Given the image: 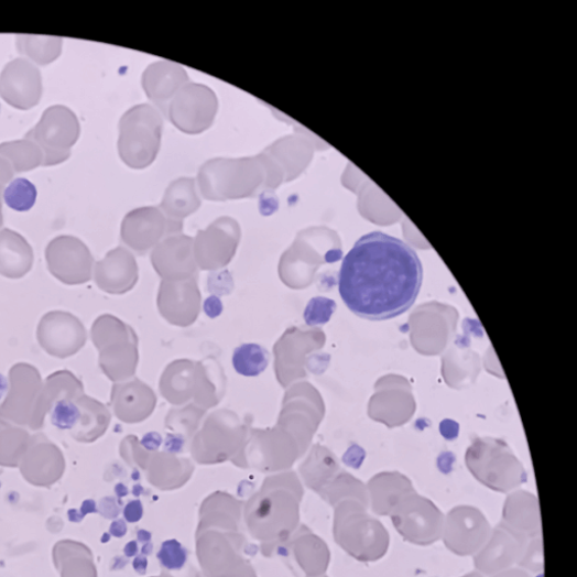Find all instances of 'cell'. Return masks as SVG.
Returning a JSON list of instances; mask_svg holds the SVG:
<instances>
[{"label":"cell","mask_w":577,"mask_h":577,"mask_svg":"<svg viewBox=\"0 0 577 577\" xmlns=\"http://www.w3.org/2000/svg\"><path fill=\"white\" fill-rule=\"evenodd\" d=\"M336 304L334 301L325 297H315L309 301L304 318L308 326L323 325L329 322L334 314Z\"/></svg>","instance_id":"cell-31"},{"label":"cell","mask_w":577,"mask_h":577,"mask_svg":"<svg viewBox=\"0 0 577 577\" xmlns=\"http://www.w3.org/2000/svg\"><path fill=\"white\" fill-rule=\"evenodd\" d=\"M466 464L479 483L499 493H509L527 479L521 462L501 440H476L467 450Z\"/></svg>","instance_id":"cell-5"},{"label":"cell","mask_w":577,"mask_h":577,"mask_svg":"<svg viewBox=\"0 0 577 577\" xmlns=\"http://www.w3.org/2000/svg\"><path fill=\"white\" fill-rule=\"evenodd\" d=\"M334 535L336 542L360 562H377L390 548L387 527L356 501L342 502L336 509Z\"/></svg>","instance_id":"cell-3"},{"label":"cell","mask_w":577,"mask_h":577,"mask_svg":"<svg viewBox=\"0 0 577 577\" xmlns=\"http://www.w3.org/2000/svg\"><path fill=\"white\" fill-rule=\"evenodd\" d=\"M7 391H8L7 379L2 374H0V400L3 399Z\"/></svg>","instance_id":"cell-43"},{"label":"cell","mask_w":577,"mask_h":577,"mask_svg":"<svg viewBox=\"0 0 577 577\" xmlns=\"http://www.w3.org/2000/svg\"><path fill=\"white\" fill-rule=\"evenodd\" d=\"M15 175L12 164L3 156H0V184H8Z\"/></svg>","instance_id":"cell-35"},{"label":"cell","mask_w":577,"mask_h":577,"mask_svg":"<svg viewBox=\"0 0 577 577\" xmlns=\"http://www.w3.org/2000/svg\"><path fill=\"white\" fill-rule=\"evenodd\" d=\"M0 156L12 164L15 173L30 172L43 164L37 144L26 138L0 143Z\"/></svg>","instance_id":"cell-26"},{"label":"cell","mask_w":577,"mask_h":577,"mask_svg":"<svg viewBox=\"0 0 577 577\" xmlns=\"http://www.w3.org/2000/svg\"><path fill=\"white\" fill-rule=\"evenodd\" d=\"M157 558L168 570H179L187 562V551L179 542L172 540L163 543Z\"/></svg>","instance_id":"cell-32"},{"label":"cell","mask_w":577,"mask_h":577,"mask_svg":"<svg viewBox=\"0 0 577 577\" xmlns=\"http://www.w3.org/2000/svg\"><path fill=\"white\" fill-rule=\"evenodd\" d=\"M149 559L144 555H139L133 560V568L140 575H144L148 571Z\"/></svg>","instance_id":"cell-38"},{"label":"cell","mask_w":577,"mask_h":577,"mask_svg":"<svg viewBox=\"0 0 577 577\" xmlns=\"http://www.w3.org/2000/svg\"><path fill=\"white\" fill-rule=\"evenodd\" d=\"M65 459L61 449L42 433L31 437L23 456L22 471L32 482H52L61 477Z\"/></svg>","instance_id":"cell-17"},{"label":"cell","mask_w":577,"mask_h":577,"mask_svg":"<svg viewBox=\"0 0 577 577\" xmlns=\"http://www.w3.org/2000/svg\"><path fill=\"white\" fill-rule=\"evenodd\" d=\"M80 135L77 116L67 107L46 109L39 123L25 138L37 144L43 154L42 166H55L66 162Z\"/></svg>","instance_id":"cell-6"},{"label":"cell","mask_w":577,"mask_h":577,"mask_svg":"<svg viewBox=\"0 0 577 577\" xmlns=\"http://www.w3.org/2000/svg\"><path fill=\"white\" fill-rule=\"evenodd\" d=\"M527 541L511 531L502 522L476 555L473 564L480 574L492 576L512 568L520 560Z\"/></svg>","instance_id":"cell-16"},{"label":"cell","mask_w":577,"mask_h":577,"mask_svg":"<svg viewBox=\"0 0 577 577\" xmlns=\"http://www.w3.org/2000/svg\"><path fill=\"white\" fill-rule=\"evenodd\" d=\"M63 39L32 34H18V52L32 64L40 66L51 65L56 62L63 52Z\"/></svg>","instance_id":"cell-25"},{"label":"cell","mask_w":577,"mask_h":577,"mask_svg":"<svg viewBox=\"0 0 577 577\" xmlns=\"http://www.w3.org/2000/svg\"><path fill=\"white\" fill-rule=\"evenodd\" d=\"M187 83L189 78L186 70L178 64L167 61L152 64L142 75V87L149 99L165 115L176 92Z\"/></svg>","instance_id":"cell-19"},{"label":"cell","mask_w":577,"mask_h":577,"mask_svg":"<svg viewBox=\"0 0 577 577\" xmlns=\"http://www.w3.org/2000/svg\"><path fill=\"white\" fill-rule=\"evenodd\" d=\"M33 262V249L21 233L9 228L0 230V275L22 279L32 270Z\"/></svg>","instance_id":"cell-21"},{"label":"cell","mask_w":577,"mask_h":577,"mask_svg":"<svg viewBox=\"0 0 577 577\" xmlns=\"http://www.w3.org/2000/svg\"><path fill=\"white\" fill-rule=\"evenodd\" d=\"M40 347L50 356L68 359L77 355L86 344V330L81 322L68 312L45 314L36 329Z\"/></svg>","instance_id":"cell-12"},{"label":"cell","mask_w":577,"mask_h":577,"mask_svg":"<svg viewBox=\"0 0 577 577\" xmlns=\"http://www.w3.org/2000/svg\"><path fill=\"white\" fill-rule=\"evenodd\" d=\"M518 565L520 568L533 573L544 570V544L542 537L527 541Z\"/></svg>","instance_id":"cell-30"},{"label":"cell","mask_w":577,"mask_h":577,"mask_svg":"<svg viewBox=\"0 0 577 577\" xmlns=\"http://www.w3.org/2000/svg\"><path fill=\"white\" fill-rule=\"evenodd\" d=\"M30 439L26 429L0 420V465L17 466L23 458Z\"/></svg>","instance_id":"cell-27"},{"label":"cell","mask_w":577,"mask_h":577,"mask_svg":"<svg viewBox=\"0 0 577 577\" xmlns=\"http://www.w3.org/2000/svg\"><path fill=\"white\" fill-rule=\"evenodd\" d=\"M202 195L211 202L255 197L270 188V174L262 154L244 159H214L205 163L198 175Z\"/></svg>","instance_id":"cell-2"},{"label":"cell","mask_w":577,"mask_h":577,"mask_svg":"<svg viewBox=\"0 0 577 577\" xmlns=\"http://www.w3.org/2000/svg\"><path fill=\"white\" fill-rule=\"evenodd\" d=\"M163 118L150 105H140L127 111L119 123L118 150L122 162L131 168L151 166L161 149Z\"/></svg>","instance_id":"cell-4"},{"label":"cell","mask_w":577,"mask_h":577,"mask_svg":"<svg viewBox=\"0 0 577 577\" xmlns=\"http://www.w3.org/2000/svg\"><path fill=\"white\" fill-rule=\"evenodd\" d=\"M218 107L217 96L211 88L187 83L174 96L166 116L182 132L199 134L213 126Z\"/></svg>","instance_id":"cell-9"},{"label":"cell","mask_w":577,"mask_h":577,"mask_svg":"<svg viewBox=\"0 0 577 577\" xmlns=\"http://www.w3.org/2000/svg\"><path fill=\"white\" fill-rule=\"evenodd\" d=\"M53 425L79 443H91L105 429L101 405L84 394L70 395L56 402L50 413Z\"/></svg>","instance_id":"cell-11"},{"label":"cell","mask_w":577,"mask_h":577,"mask_svg":"<svg viewBox=\"0 0 577 577\" xmlns=\"http://www.w3.org/2000/svg\"><path fill=\"white\" fill-rule=\"evenodd\" d=\"M270 173L271 189L296 179L313 157L311 143L298 134L280 138L262 152Z\"/></svg>","instance_id":"cell-14"},{"label":"cell","mask_w":577,"mask_h":577,"mask_svg":"<svg viewBox=\"0 0 577 577\" xmlns=\"http://www.w3.org/2000/svg\"><path fill=\"white\" fill-rule=\"evenodd\" d=\"M36 198V187L26 178H17L4 189L6 204L19 213L31 210Z\"/></svg>","instance_id":"cell-29"},{"label":"cell","mask_w":577,"mask_h":577,"mask_svg":"<svg viewBox=\"0 0 577 577\" xmlns=\"http://www.w3.org/2000/svg\"><path fill=\"white\" fill-rule=\"evenodd\" d=\"M123 515L129 523H135L140 521L143 516V507L141 501H130L123 510Z\"/></svg>","instance_id":"cell-33"},{"label":"cell","mask_w":577,"mask_h":577,"mask_svg":"<svg viewBox=\"0 0 577 577\" xmlns=\"http://www.w3.org/2000/svg\"><path fill=\"white\" fill-rule=\"evenodd\" d=\"M492 526L482 511L469 505L454 508L445 516L443 540L458 556H473L488 543Z\"/></svg>","instance_id":"cell-10"},{"label":"cell","mask_w":577,"mask_h":577,"mask_svg":"<svg viewBox=\"0 0 577 577\" xmlns=\"http://www.w3.org/2000/svg\"><path fill=\"white\" fill-rule=\"evenodd\" d=\"M423 268L403 240L373 231L361 237L345 258L339 292L361 318L387 320L409 311L422 286Z\"/></svg>","instance_id":"cell-1"},{"label":"cell","mask_w":577,"mask_h":577,"mask_svg":"<svg viewBox=\"0 0 577 577\" xmlns=\"http://www.w3.org/2000/svg\"><path fill=\"white\" fill-rule=\"evenodd\" d=\"M391 516L396 531L411 544L428 546L443 538L444 513L416 492L402 499Z\"/></svg>","instance_id":"cell-8"},{"label":"cell","mask_w":577,"mask_h":577,"mask_svg":"<svg viewBox=\"0 0 577 577\" xmlns=\"http://www.w3.org/2000/svg\"><path fill=\"white\" fill-rule=\"evenodd\" d=\"M128 527L123 520H116L110 526V534L116 538H122L127 535Z\"/></svg>","instance_id":"cell-36"},{"label":"cell","mask_w":577,"mask_h":577,"mask_svg":"<svg viewBox=\"0 0 577 577\" xmlns=\"http://www.w3.org/2000/svg\"><path fill=\"white\" fill-rule=\"evenodd\" d=\"M269 363V352L259 345H242L233 351L232 364L240 375L258 377L266 370Z\"/></svg>","instance_id":"cell-28"},{"label":"cell","mask_w":577,"mask_h":577,"mask_svg":"<svg viewBox=\"0 0 577 577\" xmlns=\"http://www.w3.org/2000/svg\"><path fill=\"white\" fill-rule=\"evenodd\" d=\"M462 577H486V576L483 574H480L479 571H472Z\"/></svg>","instance_id":"cell-47"},{"label":"cell","mask_w":577,"mask_h":577,"mask_svg":"<svg viewBox=\"0 0 577 577\" xmlns=\"http://www.w3.org/2000/svg\"><path fill=\"white\" fill-rule=\"evenodd\" d=\"M138 544L137 542H130L129 544H127V546L124 547V555L127 557H133L138 554Z\"/></svg>","instance_id":"cell-40"},{"label":"cell","mask_w":577,"mask_h":577,"mask_svg":"<svg viewBox=\"0 0 577 577\" xmlns=\"http://www.w3.org/2000/svg\"><path fill=\"white\" fill-rule=\"evenodd\" d=\"M224 306L217 296H210L204 303V312L209 318H217L222 314Z\"/></svg>","instance_id":"cell-34"},{"label":"cell","mask_w":577,"mask_h":577,"mask_svg":"<svg viewBox=\"0 0 577 577\" xmlns=\"http://www.w3.org/2000/svg\"><path fill=\"white\" fill-rule=\"evenodd\" d=\"M10 391L0 404V420L13 425L29 426L32 431L42 428L39 422V404L43 390L40 371L29 363H17L10 372Z\"/></svg>","instance_id":"cell-7"},{"label":"cell","mask_w":577,"mask_h":577,"mask_svg":"<svg viewBox=\"0 0 577 577\" xmlns=\"http://www.w3.org/2000/svg\"><path fill=\"white\" fill-rule=\"evenodd\" d=\"M202 206L195 178L181 177L173 181L167 187L161 210L173 222L181 221Z\"/></svg>","instance_id":"cell-22"},{"label":"cell","mask_w":577,"mask_h":577,"mask_svg":"<svg viewBox=\"0 0 577 577\" xmlns=\"http://www.w3.org/2000/svg\"><path fill=\"white\" fill-rule=\"evenodd\" d=\"M501 522L526 541L542 537V513L538 499L525 491L510 494L503 507Z\"/></svg>","instance_id":"cell-18"},{"label":"cell","mask_w":577,"mask_h":577,"mask_svg":"<svg viewBox=\"0 0 577 577\" xmlns=\"http://www.w3.org/2000/svg\"><path fill=\"white\" fill-rule=\"evenodd\" d=\"M45 261L51 273L66 285H79L90 280L92 257L77 237L58 236L47 244Z\"/></svg>","instance_id":"cell-13"},{"label":"cell","mask_w":577,"mask_h":577,"mask_svg":"<svg viewBox=\"0 0 577 577\" xmlns=\"http://www.w3.org/2000/svg\"><path fill=\"white\" fill-rule=\"evenodd\" d=\"M42 92L41 72L24 58L12 61L0 74V98L18 110L26 111L36 107Z\"/></svg>","instance_id":"cell-15"},{"label":"cell","mask_w":577,"mask_h":577,"mask_svg":"<svg viewBox=\"0 0 577 577\" xmlns=\"http://www.w3.org/2000/svg\"><path fill=\"white\" fill-rule=\"evenodd\" d=\"M490 577H531V575H529L526 570L519 567V568H509L507 570L500 571Z\"/></svg>","instance_id":"cell-37"},{"label":"cell","mask_w":577,"mask_h":577,"mask_svg":"<svg viewBox=\"0 0 577 577\" xmlns=\"http://www.w3.org/2000/svg\"><path fill=\"white\" fill-rule=\"evenodd\" d=\"M4 185L0 184V228L4 225V217H3V190Z\"/></svg>","instance_id":"cell-42"},{"label":"cell","mask_w":577,"mask_h":577,"mask_svg":"<svg viewBox=\"0 0 577 577\" xmlns=\"http://www.w3.org/2000/svg\"><path fill=\"white\" fill-rule=\"evenodd\" d=\"M116 493L118 494L119 498H124L128 496V489L124 486L119 485L116 488Z\"/></svg>","instance_id":"cell-46"},{"label":"cell","mask_w":577,"mask_h":577,"mask_svg":"<svg viewBox=\"0 0 577 577\" xmlns=\"http://www.w3.org/2000/svg\"><path fill=\"white\" fill-rule=\"evenodd\" d=\"M153 548L154 546L152 543L144 544L141 548V555H144V556L151 555L153 553Z\"/></svg>","instance_id":"cell-45"},{"label":"cell","mask_w":577,"mask_h":577,"mask_svg":"<svg viewBox=\"0 0 577 577\" xmlns=\"http://www.w3.org/2000/svg\"><path fill=\"white\" fill-rule=\"evenodd\" d=\"M96 511H98V509H96V503L91 500L85 501L80 509V513L84 516L89 513H95Z\"/></svg>","instance_id":"cell-39"},{"label":"cell","mask_w":577,"mask_h":577,"mask_svg":"<svg viewBox=\"0 0 577 577\" xmlns=\"http://www.w3.org/2000/svg\"><path fill=\"white\" fill-rule=\"evenodd\" d=\"M137 537L138 541L143 544L151 543L152 541V534L148 531H139Z\"/></svg>","instance_id":"cell-41"},{"label":"cell","mask_w":577,"mask_h":577,"mask_svg":"<svg viewBox=\"0 0 577 577\" xmlns=\"http://www.w3.org/2000/svg\"><path fill=\"white\" fill-rule=\"evenodd\" d=\"M68 515H69V520L73 522H80L84 518V515L81 513H78L77 510H70L68 512Z\"/></svg>","instance_id":"cell-44"},{"label":"cell","mask_w":577,"mask_h":577,"mask_svg":"<svg viewBox=\"0 0 577 577\" xmlns=\"http://www.w3.org/2000/svg\"><path fill=\"white\" fill-rule=\"evenodd\" d=\"M84 394L83 383L68 371L61 370L52 373L43 382V390L39 404V422L44 426L46 415H50L54 404L67 396Z\"/></svg>","instance_id":"cell-24"},{"label":"cell","mask_w":577,"mask_h":577,"mask_svg":"<svg viewBox=\"0 0 577 577\" xmlns=\"http://www.w3.org/2000/svg\"><path fill=\"white\" fill-rule=\"evenodd\" d=\"M415 492L410 480L400 473H380L368 486L369 507L380 516L391 515L406 496Z\"/></svg>","instance_id":"cell-20"},{"label":"cell","mask_w":577,"mask_h":577,"mask_svg":"<svg viewBox=\"0 0 577 577\" xmlns=\"http://www.w3.org/2000/svg\"><path fill=\"white\" fill-rule=\"evenodd\" d=\"M166 224L163 211L157 207H143L130 211L122 222V237L130 244L143 242L160 235Z\"/></svg>","instance_id":"cell-23"}]
</instances>
